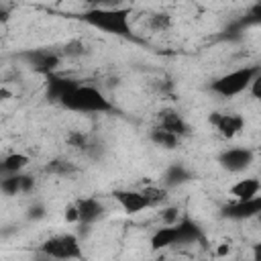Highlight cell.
<instances>
[{
    "instance_id": "52a82bcc",
    "label": "cell",
    "mask_w": 261,
    "mask_h": 261,
    "mask_svg": "<svg viewBox=\"0 0 261 261\" xmlns=\"http://www.w3.org/2000/svg\"><path fill=\"white\" fill-rule=\"evenodd\" d=\"M155 126H159V128H163V130H167V133H171V135H175V137H179V139L190 133L188 122H186L184 116H181L177 110H173V108H163V110L157 114V124H155Z\"/></svg>"
},
{
    "instance_id": "9c48e42d",
    "label": "cell",
    "mask_w": 261,
    "mask_h": 261,
    "mask_svg": "<svg viewBox=\"0 0 261 261\" xmlns=\"http://www.w3.org/2000/svg\"><path fill=\"white\" fill-rule=\"evenodd\" d=\"M214 126L222 139H234L245 128V118L237 112H220Z\"/></svg>"
},
{
    "instance_id": "8992f818",
    "label": "cell",
    "mask_w": 261,
    "mask_h": 261,
    "mask_svg": "<svg viewBox=\"0 0 261 261\" xmlns=\"http://www.w3.org/2000/svg\"><path fill=\"white\" fill-rule=\"evenodd\" d=\"M112 198L118 202V206L126 212V214H139L143 210H149V202L145 200V196L139 192V190H114L112 192Z\"/></svg>"
},
{
    "instance_id": "3957f363",
    "label": "cell",
    "mask_w": 261,
    "mask_h": 261,
    "mask_svg": "<svg viewBox=\"0 0 261 261\" xmlns=\"http://www.w3.org/2000/svg\"><path fill=\"white\" fill-rule=\"evenodd\" d=\"M37 251L53 261H84V249L73 232H61L47 237Z\"/></svg>"
},
{
    "instance_id": "9a60e30c",
    "label": "cell",
    "mask_w": 261,
    "mask_h": 261,
    "mask_svg": "<svg viewBox=\"0 0 261 261\" xmlns=\"http://www.w3.org/2000/svg\"><path fill=\"white\" fill-rule=\"evenodd\" d=\"M139 192L145 196V200L149 202L151 208H157V206H161V204L167 202V188L157 186L153 181H147V186H143Z\"/></svg>"
},
{
    "instance_id": "5b68a950",
    "label": "cell",
    "mask_w": 261,
    "mask_h": 261,
    "mask_svg": "<svg viewBox=\"0 0 261 261\" xmlns=\"http://www.w3.org/2000/svg\"><path fill=\"white\" fill-rule=\"evenodd\" d=\"M218 161L228 171H243L253 163V151L247 147H228L226 151L220 153Z\"/></svg>"
},
{
    "instance_id": "e0dca14e",
    "label": "cell",
    "mask_w": 261,
    "mask_h": 261,
    "mask_svg": "<svg viewBox=\"0 0 261 261\" xmlns=\"http://www.w3.org/2000/svg\"><path fill=\"white\" fill-rule=\"evenodd\" d=\"M0 192L6 196H16L20 194V173L18 175H6L0 179Z\"/></svg>"
},
{
    "instance_id": "7c38bea8",
    "label": "cell",
    "mask_w": 261,
    "mask_h": 261,
    "mask_svg": "<svg viewBox=\"0 0 261 261\" xmlns=\"http://www.w3.org/2000/svg\"><path fill=\"white\" fill-rule=\"evenodd\" d=\"M261 208V198H255V200H249V202H234L226 208V216L230 218H251L259 212Z\"/></svg>"
},
{
    "instance_id": "30bf717a",
    "label": "cell",
    "mask_w": 261,
    "mask_h": 261,
    "mask_svg": "<svg viewBox=\"0 0 261 261\" xmlns=\"http://www.w3.org/2000/svg\"><path fill=\"white\" fill-rule=\"evenodd\" d=\"M77 212H80V224H92L104 214V206L98 198H77Z\"/></svg>"
},
{
    "instance_id": "4fadbf2b",
    "label": "cell",
    "mask_w": 261,
    "mask_h": 261,
    "mask_svg": "<svg viewBox=\"0 0 261 261\" xmlns=\"http://www.w3.org/2000/svg\"><path fill=\"white\" fill-rule=\"evenodd\" d=\"M29 163H31V157L29 155H24V153H10V155H6L2 159V165L0 167L8 175H18V173H22L29 167Z\"/></svg>"
},
{
    "instance_id": "7a4b0ae2",
    "label": "cell",
    "mask_w": 261,
    "mask_h": 261,
    "mask_svg": "<svg viewBox=\"0 0 261 261\" xmlns=\"http://www.w3.org/2000/svg\"><path fill=\"white\" fill-rule=\"evenodd\" d=\"M59 104L63 108H67V110L86 112V114L112 110V104L108 102V98L98 88H94L90 84H77V86H73L67 94L61 96Z\"/></svg>"
},
{
    "instance_id": "ac0fdd59",
    "label": "cell",
    "mask_w": 261,
    "mask_h": 261,
    "mask_svg": "<svg viewBox=\"0 0 261 261\" xmlns=\"http://www.w3.org/2000/svg\"><path fill=\"white\" fill-rule=\"evenodd\" d=\"M169 24H171V16H169V14H165V12L153 14V16L149 18V27H151V31H157V33L167 31V29H169Z\"/></svg>"
},
{
    "instance_id": "44dd1931",
    "label": "cell",
    "mask_w": 261,
    "mask_h": 261,
    "mask_svg": "<svg viewBox=\"0 0 261 261\" xmlns=\"http://www.w3.org/2000/svg\"><path fill=\"white\" fill-rule=\"evenodd\" d=\"M228 253H230V243H220L214 249V257L216 259H224V257H228Z\"/></svg>"
},
{
    "instance_id": "6da1fadb",
    "label": "cell",
    "mask_w": 261,
    "mask_h": 261,
    "mask_svg": "<svg viewBox=\"0 0 261 261\" xmlns=\"http://www.w3.org/2000/svg\"><path fill=\"white\" fill-rule=\"evenodd\" d=\"M130 8L124 6H112V4H92L84 12V20L90 22L92 27L110 33V35H120V37H130Z\"/></svg>"
},
{
    "instance_id": "5bb4252c",
    "label": "cell",
    "mask_w": 261,
    "mask_h": 261,
    "mask_svg": "<svg viewBox=\"0 0 261 261\" xmlns=\"http://www.w3.org/2000/svg\"><path fill=\"white\" fill-rule=\"evenodd\" d=\"M149 139H151L157 147H161V149L173 151V149L181 147V139H179V137H175V135H171V133H167V130H163V128H159V126H153V128H151Z\"/></svg>"
},
{
    "instance_id": "ba28073f",
    "label": "cell",
    "mask_w": 261,
    "mask_h": 261,
    "mask_svg": "<svg viewBox=\"0 0 261 261\" xmlns=\"http://www.w3.org/2000/svg\"><path fill=\"white\" fill-rule=\"evenodd\" d=\"M259 192H261V181H259L257 177H243V179L234 181V184L228 188V194H230L237 202L255 200V198H259Z\"/></svg>"
},
{
    "instance_id": "7402d4cb",
    "label": "cell",
    "mask_w": 261,
    "mask_h": 261,
    "mask_svg": "<svg viewBox=\"0 0 261 261\" xmlns=\"http://www.w3.org/2000/svg\"><path fill=\"white\" fill-rule=\"evenodd\" d=\"M12 94L8 92V90H0V100H6V98H10Z\"/></svg>"
},
{
    "instance_id": "277c9868",
    "label": "cell",
    "mask_w": 261,
    "mask_h": 261,
    "mask_svg": "<svg viewBox=\"0 0 261 261\" xmlns=\"http://www.w3.org/2000/svg\"><path fill=\"white\" fill-rule=\"evenodd\" d=\"M261 73V69L257 65H251V67H239V69H232L228 73H224L222 77H218L214 84H212V92L222 96V98H234L239 96L241 92L249 90L251 82Z\"/></svg>"
},
{
    "instance_id": "ffe728a7",
    "label": "cell",
    "mask_w": 261,
    "mask_h": 261,
    "mask_svg": "<svg viewBox=\"0 0 261 261\" xmlns=\"http://www.w3.org/2000/svg\"><path fill=\"white\" fill-rule=\"evenodd\" d=\"M63 220L67 224H80V212H77L75 200L69 202V204H65V208H63Z\"/></svg>"
},
{
    "instance_id": "2e32d148",
    "label": "cell",
    "mask_w": 261,
    "mask_h": 261,
    "mask_svg": "<svg viewBox=\"0 0 261 261\" xmlns=\"http://www.w3.org/2000/svg\"><path fill=\"white\" fill-rule=\"evenodd\" d=\"M179 212H181V210H179L177 206L167 204V206H163V208L157 212V218H159L161 226H173V224H177V222L181 220V214H179Z\"/></svg>"
},
{
    "instance_id": "d6986e66",
    "label": "cell",
    "mask_w": 261,
    "mask_h": 261,
    "mask_svg": "<svg viewBox=\"0 0 261 261\" xmlns=\"http://www.w3.org/2000/svg\"><path fill=\"white\" fill-rule=\"evenodd\" d=\"M65 141H67V145H69V147H73V149H86V147H88V143H90V137H88V133L71 130V133L65 137Z\"/></svg>"
},
{
    "instance_id": "8fae6325",
    "label": "cell",
    "mask_w": 261,
    "mask_h": 261,
    "mask_svg": "<svg viewBox=\"0 0 261 261\" xmlns=\"http://www.w3.org/2000/svg\"><path fill=\"white\" fill-rule=\"evenodd\" d=\"M149 243H151V249H153V251H161V249H167V247H171V245H179V230H177V224L155 228V232L151 234Z\"/></svg>"
}]
</instances>
